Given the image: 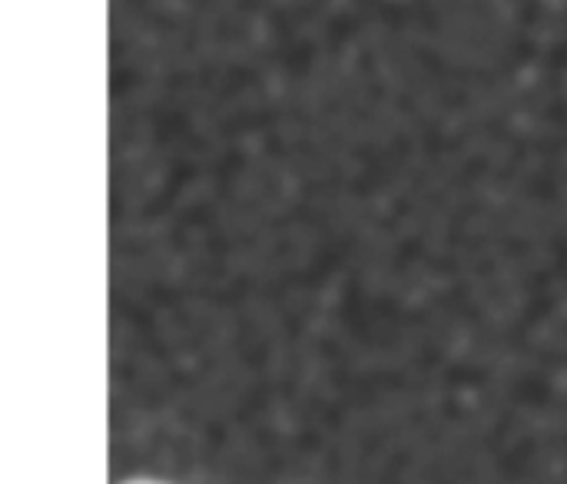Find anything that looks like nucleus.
I'll use <instances>...</instances> for the list:
<instances>
[{"label":"nucleus","mask_w":567,"mask_h":484,"mask_svg":"<svg viewBox=\"0 0 567 484\" xmlns=\"http://www.w3.org/2000/svg\"><path fill=\"white\" fill-rule=\"evenodd\" d=\"M126 484H166V482H150V478H136V482H126Z\"/></svg>","instance_id":"1"}]
</instances>
